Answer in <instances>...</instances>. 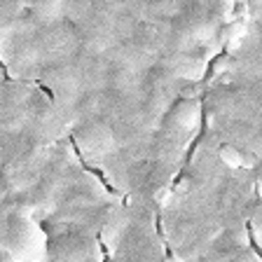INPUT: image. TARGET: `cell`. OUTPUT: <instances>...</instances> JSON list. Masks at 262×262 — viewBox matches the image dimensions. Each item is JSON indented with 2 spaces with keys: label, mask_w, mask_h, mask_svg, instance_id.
Instances as JSON below:
<instances>
[{
  "label": "cell",
  "mask_w": 262,
  "mask_h": 262,
  "mask_svg": "<svg viewBox=\"0 0 262 262\" xmlns=\"http://www.w3.org/2000/svg\"><path fill=\"white\" fill-rule=\"evenodd\" d=\"M220 159H223L225 164H229V166H241V164H244V155H241L239 150H234L232 145L220 147Z\"/></svg>",
  "instance_id": "obj_1"
}]
</instances>
